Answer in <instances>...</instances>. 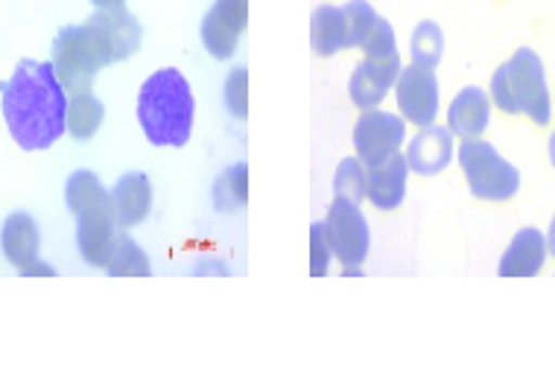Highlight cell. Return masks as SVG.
Wrapping results in <instances>:
<instances>
[{
	"label": "cell",
	"instance_id": "cell-7",
	"mask_svg": "<svg viewBox=\"0 0 555 391\" xmlns=\"http://www.w3.org/2000/svg\"><path fill=\"white\" fill-rule=\"evenodd\" d=\"M325 237L331 243L334 258L343 266H363L372 248V231L365 222L360 205L351 199H339L336 196L331 201L325 217Z\"/></svg>",
	"mask_w": 555,
	"mask_h": 391
},
{
	"label": "cell",
	"instance_id": "cell-4",
	"mask_svg": "<svg viewBox=\"0 0 555 391\" xmlns=\"http://www.w3.org/2000/svg\"><path fill=\"white\" fill-rule=\"evenodd\" d=\"M65 201L67 210L77 217V246L82 260L106 269L117 239L112 193L91 170H77L65 184Z\"/></svg>",
	"mask_w": 555,
	"mask_h": 391
},
{
	"label": "cell",
	"instance_id": "cell-20",
	"mask_svg": "<svg viewBox=\"0 0 555 391\" xmlns=\"http://www.w3.org/2000/svg\"><path fill=\"white\" fill-rule=\"evenodd\" d=\"M106 272L112 277H146L153 272L146 251L132 237L117 234L115 248H112V258L106 263Z\"/></svg>",
	"mask_w": 555,
	"mask_h": 391
},
{
	"label": "cell",
	"instance_id": "cell-12",
	"mask_svg": "<svg viewBox=\"0 0 555 391\" xmlns=\"http://www.w3.org/2000/svg\"><path fill=\"white\" fill-rule=\"evenodd\" d=\"M546 255H550V248H546V234L544 231H538L535 225H527V229H520L512 237L508 248L503 251V258H500V277H535L541 275V269L546 263Z\"/></svg>",
	"mask_w": 555,
	"mask_h": 391
},
{
	"label": "cell",
	"instance_id": "cell-21",
	"mask_svg": "<svg viewBox=\"0 0 555 391\" xmlns=\"http://www.w3.org/2000/svg\"><path fill=\"white\" fill-rule=\"evenodd\" d=\"M249 199V167L234 164L214 184V201L220 210H240Z\"/></svg>",
	"mask_w": 555,
	"mask_h": 391
},
{
	"label": "cell",
	"instance_id": "cell-19",
	"mask_svg": "<svg viewBox=\"0 0 555 391\" xmlns=\"http://www.w3.org/2000/svg\"><path fill=\"white\" fill-rule=\"evenodd\" d=\"M310 44L317 56H336L339 50L348 48V32H345V15L339 6H319L310 18Z\"/></svg>",
	"mask_w": 555,
	"mask_h": 391
},
{
	"label": "cell",
	"instance_id": "cell-26",
	"mask_svg": "<svg viewBox=\"0 0 555 391\" xmlns=\"http://www.w3.org/2000/svg\"><path fill=\"white\" fill-rule=\"evenodd\" d=\"M225 108L237 120L249 117V70L246 67H234L225 79Z\"/></svg>",
	"mask_w": 555,
	"mask_h": 391
},
{
	"label": "cell",
	"instance_id": "cell-9",
	"mask_svg": "<svg viewBox=\"0 0 555 391\" xmlns=\"http://www.w3.org/2000/svg\"><path fill=\"white\" fill-rule=\"evenodd\" d=\"M395 100H398V112L406 123H415L418 129L433 126L439 117V79H436V67L415 65L403 67L401 77L395 82Z\"/></svg>",
	"mask_w": 555,
	"mask_h": 391
},
{
	"label": "cell",
	"instance_id": "cell-31",
	"mask_svg": "<svg viewBox=\"0 0 555 391\" xmlns=\"http://www.w3.org/2000/svg\"><path fill=\"white\" fill-rule=\"evenodd\" d=\"M546 155H550V164L555 167V132L550 134V144H546Z\"/></svg>",
	"mask_w": 555,
	"mask_h": 391
},
{
	"label": "cell",
	"instance_id": "cell-14",
	"mask_svg": "<svg viewBox=\"0 0 555 391\" xmlns=\"http://www.w3.org/2000/svg\"><path fill=\"white\" fill-rule=\"evenodd\" d=\"M112 193V210L120 229H134L150 217L153 210V184L144 172H126L120 175Z\"/></svg>",
	"mask_w": 555,
	"mask_h": 391
},
{
	"label": "cell",
	"instance_id": "cell-30",
	"mask_svg": "<svg viewBox=\"0 0 555 391\" xmlns=\"http://www.w3.org/2000/svg\"><path fill=\"white\" fill-rule=\"evenodd\" d=\"M546 248H550V255L555 258V217L550 222V231H546Z\"/></svg>",
	"mask_w": 555,
	"mask_h": 391
},
{
	"label": "cell",
	"instance_id": "cell-18",
	"mask_svg": "<svg viewBox=\"0 0 555 391\" xmlns=\"http://www.w3.org/2000/svg\"><path fill=\"white\" fill-rule=\"evenodd\" d=\"M103 117H106V108L103 103L91 94V88H82V91H67V134L74 141H91L100 126H103Z\"/></svg>",
	"mask_w": 555,
	"mask_h": 391
},
{
	"label": "cell",
	"instance_id": "cell-22",
	"mask_svg": "<svg viewBox=\"0 0 555 391\" xmlns=\"http://www.w3.org/2000/svg\"><path fill=\"white\" fill-rule=\"evenodd\" d=\"M410 56L415 65H439L441 56H444V32H441V27L436 21H422L418 27L412 29Z\"/></svg>",
	"mask_w": 555,
	"mask_h": 391
},
{
	"label": "cell",
	"instance_id": "cell-29",
	"mask_svg": "<svg viewBox=\"0 0 555 391\" xmlns=\"http://www.w3.org/2000/svg\"><path fill=\"white\" fill-rule=\"evenodd\" d=\"M96 10H124L126 0H91Z\"/></svg>",
	"mask_w": 555,
	"mask_h": 391
},
{
	"label": "cell",
	"instance_id": "cell-11",
	"mask_svg": "<svg viewBox=\"0 0 555 391\" xmlns=\"http://www.w3.org/2000/svg\"><path fill=\"white\" fill-rule=\"evenodd\" d=\"M406 179H410V164L401 153L374 167H365V199L386 213L398 210L406 196Z\"/></svg>",
	"mask_w": 555,
	"mask_h": 391
},
{
	"label": "cell",
	"instance_id": "cell-28",
	"mask_svg": "<svg viewBox=\"0 0 555 391\" xmlns=\"http://www.w3.org/2000/svg\"><path fill=\"white\" fill-rule=\"evenodd\" d=\"M18 272H21V275H24V277H33V275H48V277H53V275H56V269L48 266V263H41V260H36V263H29V266L18 269Z\"/></svg>",
	"mask_w": 555,
	"mask_h": 391
},
{
	"label": "cell",
	"instance_id": "cell-15",
	"mask_svg": "<svg viewBox=\"0 0 555 391\" xmlns=\"http://www.w3.org/2000/svg\"><path fill=\"white\" fill-rule=\"evenodd\" d=\"M491 123V96L479 86L462 88L448 108V129L453 138H482Z\"/></svg>",
	"mask_w": 555,
	"mask_h": 391
},
{
	"label": "cell",
	"instance_id": "cell-8",
	"mask_svg": "<svg viewBox=\"0 0 555 391\" xmlns=\"http://www.w3.org/2000/svg\"><path fill=\"white\" fill-rule=\"evenodd\" d=\"M403 141H406V120L392 112L369 108L354 126V153L365 167H374L401 153Z\"/></svg>",
	"mask_w": 555,
	"mask_h": 391
},
{
	"label": "cell",
	"instance_id": "cell-13",
	"mask_svg": "<svg viewBox=\"0 0 555 391\" xmlns=\"http://www.w3.org/2000/svg\"><path fill=\"white\" fill-rule=\"evenodd\" d=\"M453 161V132L448 126H424L406 146L410 172L418 175H439Z\"/></svg>",
	"mask_w": 555,
	"mask_h": 391
},
{
	"label": "cell",
	"instance_id": "cell-24",
	"mask_svg": "<svg viewBox=\"0 0 555 391\" xmlns=\"http://www.w3.org/2000/svg\"><path fill=\"white\" fill-rule=\"evenodd\" d=\"M343 15L345 32H348V48H363L380 15L365 0H348V6H343Z\"/></svg>",
	"mask_w": 555,
	"mask_h": 391
},
{
	"label": "cell",
	"instance_id": "cell-16",
	"mask_svg": "<svg viewBox=\"0 0 555 391\" xmlns=\"http://www.w3.org/2000/svg\"><path fill=\"white\" fill-rule=\"evenodd\" d=\"M401 65H377V62H360L354 67V77L348 82V94L357 108H377L384 103L389 91L395 88L398 77H401Z\"/></svg>",
	"mask_w": 555,
	"mask_h": 391
},
{
	"label": "cell",
	"instance_id": "cell-27",
	"mask_svg": "<svg viewBox=\"0 0 555 391\" xmlns=\"http://www.w3.org/2000/svg\"><path fill=\"white\" fill-rule=\"evenodd\" d=\"M331 260H334V251L325 237V222H313L310 225V275L325 277L331 272Z\"/></svg>",
	"mask_w": 555,
	"mask_h": 391
},
{
	"label": "cell",
	"instance_id": "cell-17",
	"mask_svg": "<svg viewBox=\"0 0 555 391\" xmlns=\"http://www.w3.org/2000/svg\"><path fill=\"white\" fill-rule=\"evenodd\" d=\"M0 248H3V255L10 260L15 269H24L29 263H36L39 260V248H41V237H39V225L36 220L18 210V213H12L3 222V231H0Z\"/></svg>",
	"mask_w": 555,
	"mask_h": 391
},
{
	"label": "cell",
	"instance_id": "cell-23",
	"mask_svg": "<svg viewBox=\"0 0 555 391\" xmlns=\"http://www.w3.org/2000/svg\"><path fill=\"white\" fill-rule=\"evenodd\" d=\"M360 50L365 53V62H377V65H401L395 27L386 18H377L372 36L365 39V44Z\"/></svg>",
	"mask_w": 555,
	"mask_h": 391
},
{
	"label": "cell",
	"instance_id": "cell-6",
	"mask_svg": "<svg viewBox=\"0 0 555 391\" xmlns=\"http://www.w3.org/2000/svg\"><path fill=\"white\" fill-rule=\"evenodd\" d=\"M460 167L470 193L482 201H508L520 191V170L482 138H468L460 144Z\"/></svg>",
	"mask_w": 555,
	"mask_h": 391
},
{
	"label": "cell",
	"instance_id": "cell-25",
	"mask_svg": "<svg viewBox=\"0 0 555 391\" xmlns=\"http://www.w3.org/2000/svg\"><path fill=\"white\" fill-rule=\"evenodd\" d=\"M334 191L339 199H351L357 205L365 199V164L360 158H345L336 167Z\"/></svg>",
	"mask_w": 555,
	"mask_h": 391
},
{
	"label": "cell",
	"instance_id": "cell-5",
	"mask_svg": "<svg viewBox=\"0 0 555 391\" xmlns=\"http://www.w3.org/2000/svg\"><path fill=\"white\" fill-rule=\"evenodd\" d=\"M491 103L503 115H524L535 126L553 120V100L544 62L532 48H520L491 77Z\"/></svg>",
	"mask_w": 555,
	"mask_h": 391
},
{
	"label": "cell",
	"instance_id": "cell-3",
	"mask_svg": "<svg viewBox=\"0 0 555 391\" xmlns=\"http://www.w3.org/2000/svg\"><path fill=\"white\" fill-rule=\"evenodd\" d=\"M193 115H196V103H193L191 82L176 67L155 70L138 91V123L153 146L179 149L188 144L193 132Z\"/></svg>",
	"mask_w": 555,
	"mask_h": 391
},
{
	"label": "cell",
	"instance_id": "cell-10",
	"mask_svg": "<svg viewBox=\"0 0 555 391\" xmlns=\"http://www.w3.org/2000/svg\"><path fill=\"white\" fill-rule=\"evenodd\" d=\"M249 27V0H214L202 21V44L214 58H231L237 53L243 32Z\"/></svg>",
	"mask_w": 555,
	"mask_h": 391
},
{
	"label": "cell",
	"instance_id": "cell-2",
	"mask_svg": "<svg viewBox=\"0 0 555 391\" xmlns=\"http://www.w3.org/2000/svg\"><path fill=\"white\" fill-rule=\"evenodd\" d=\"M0 94L3 120L21 149L41 153L67 132V91L48 62H18L15 74L0 86Z\"/></svg>",
	"mask_w": 555,
	"mask_h": 391
},
{
	"label": "cell",
	"instance_id": "cell-1",
	"mask_svg": "<svg viewBox=\"0 0 555 391\" xmlns=\"http://www.w3.org/2000/svg\"><path fill=\"white\" fill-rule=\"evenodd\" d=\"M141 48V24L124 10H96L86 24L59 29L53 41V70L65 91L91 88L112 62H126Z\"/></svg>",
	"mask_w": 555,
	"mask_h": 391
}]
</instances>
